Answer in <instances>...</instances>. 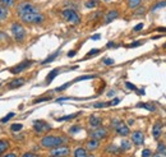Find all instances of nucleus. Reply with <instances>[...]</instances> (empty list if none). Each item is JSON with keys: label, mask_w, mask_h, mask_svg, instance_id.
<instances>
[{"label": "nucleus", "mask_w": 166, "mask_h": 157, "mask_svg": "<svg viewBox=\"0 0 166 157\" xmlns=\"http://www.w3.org/2000/svg\"><path fill=\"white\" fill-rule=\"evenodd\" d=\"M64 138L61 137H55V135H46L41 139V146L44 148H55L61 146V143H64Z\"/></svg>", "instance_id": "obj_1"}, {"label": "nucleus", "mask_w": 166, "mask_h": 157, "mask_svg": "<svg viewBox=\"0 0 166 157\" xmlns=\"http://www.w3.org/2000/svg\"><path fill=\"white\" fill-rule=\"evenodd\" d=\"M37 11H38L37 8L33 4H31L29 1H22L17 6V13L19 17H22L24 14H29V13H37Z\"/></svg>", "instance_id": "obj_2"}, {"label": "nucleus", "mask_w": 166, "mask_h": 157, "mask_svg": "<svg viewBox=\"0 0 166 157\" xmlns=\"http://www.w3.org/2000/svg\"><path fill=\"white\" fill-rule=\"evenodd\" d=\"M21 19L24 23H28V24H40V23L45 21V17L37 11V13H29V14L22 15Z\"/></svg>", "instance_id": "obj_3"}, {"label": "nucleus", "mask_w": 166, "mask_h": 157, "mask_svg": "<svg viewBox=\"0 0 166 157\" xmlns=\"http://www.w3.org/2000/svg\"><path fill=\"white\" fill-rule=\"evenodd\" d=\"M10 31H11V34L14 36V38L17 40L18 42H22L26 37V29L24 27L19 23H11L10 26Z\"/></svg>", "instance_id": "obj_4"}, {"label": "nucleus", "mask_w": 166, "mask_h": 157, "mask_svg": "<svg viewBox=\"0 0 166 157\" xmlns=\"http://www.w3.org/2000/svg\"><path fill=\"white\" fill-rule=\"evenodd\" d=\"M61 15H63V18L65 19V21L74 23V24L80 22V17L78 15V13L73 9H64L63 11H61Z\"/></svg>", "instance_id": "obj_5"}, {"label": "nucleus", "mask_w": 166, "mask_h": 157, "mask_svg": "<svg viewBox=\"0 0 166 157\" xmlns=\"http://www.w3.org/2000/svg\"><path fill=\"white\" fill-rule=\"evenodd\" d=\"M113 126L115 128V130L120 134V135L125 137L129 134V128L128 125H125L124 123H121L120 120H118V119H115V120H113Z\"/></svg>", "instance_id": "obj_6"}, {"label": "nucleus", "mask_w": 166, "mask_h": 157, "mask_svg": "<svg viewBox=\"0 0 166 157\" xmlns=\"http://www.w3.org/2000/svg\"><path fill=\"white\" fill-rule=\"evenodd\" d=\"M32 64H33L32 60H24V61H22V63H19L18 65H15V67L11 68L10 73H13V74H19V73L24 72L26 69H28Z\"/></svg>", "instance_id": "obj_7"}, {"label": "nucleus", "mask_w": 166, "mask_h": 157, "mask_svg": "<svg viewBox=\"0 0 166 157\" xmlns=\"http://www.w3.org/2000/svg\"><path fill=\"white\" fill-rule=\"evenodd\" d=\"M33 128H34V130H36V133L41 134V133H45V132H47V130L51 129V125L47 124L46 121L36 120V121H33Z\"/></svg>", "instance_id": "obj_8"}, {"label": "nucleus", "mask_w": 166, "mask_h": 157, "mask_svg": "<svg viewBox=\"0 0 166 157\" xmlns=\"http://www.w3.org/2000/svg\"><path fill=\"white\" fill-rule=\"evenodd\" d=\"M69 153H70V149L68 147H61V146H59V147L52 148L50 155L54 157H65V156H68Z\"/></svg>", "instance_id": "obj_9"}, {"label": "nucleus", "mask_w": 166, "mask_h": 157, "mask_svg": "<svg viewBox=\"0 0 166 157\" xmlns=\"http://www.w3.org/2000/svg\"><path fill=\"white\" fill-rule=\"evenodd\" d=\"M107 135V130L105 128H97L96 130H93V132L91 133V138H93V139H102V138H105Z\"/></svg>", "instance_id": "obj_10"}, {"label": "nucleus", "mask_w": 166, "mask_h": 157, "mask_svg": "<svg viewBox=\"0 0 166 157\" xmlns=\"http://www.w3.org/2000/svg\"><path fill=\"white\" fill-rule=\"evenodd\" d=\"M132 141H133V143H136L137 146H141L142 143H143V141H144L143 133L139 132V130L134 132V133L132 134Z\"/></svg>", "instance_id": "obj_11"}, {"label": "nucleus", "mask_w": 166, "mask_h": 157, "mask_svg": "<svg viewBox=\"0 0 166 157\" xmlns=\"http://www.w3.org/2000/svg\"><path fill=\"white\" fill-rule=\"evenodd\" d=\"M152 133H153V138H155V139H159L161 133H162V124H161L160 121L155 123V125H153V128H152Z\"/></svg>", "instance_id": "obj_12"}, {"label": "nucleus", "mask_w": 166, "mask_h": 157, "mask_svg": "<svg viewBox=\"0 0 166 157\" xmlns=\"http://www.w3.org/2000/svg\"><path fill=\"white\" fill-rule=\"evenodd\" d=\"M24 82H26L24 78H17V79L11 80V82L8 84V88H10V90H14V88H18V87L23 86V84H24Z\"/></svg>", "instance_id": "obj_13"}, {"label": "nucleus", "mask_w": 166, "mask_h": 157, "mask_svg": "<svg viewBox=\"0 0 166 157\" xmlns=\"http://www.w3.org/2000/svg\"><path fill=\"white\" fill-rule=\"evenodd\" d=\"M119 17V11L118 10H115V9H111L109 13L106 14V17H105V22L106 23H110V22H113L115 18H118Z\"/></svg>", "instance_id": "obj_14"}, {"label": "nucleus", "mask_w": 166, "mask_h": 157, "mask_svg": "<svg viewBox=\"0 0 166 157\" xmlns=\"http://www.w3.org/2000/svg\"><path fill=\"white\" fill-rule=\"evenodd\" d=\"M90 125L93 126V128H98L101 125V119L97 118L96 115H91L90 116Z\"/></svg>", "instance_id": "obj_15"}, {"label": "nucleus", "mask_w": 166, "mask_h": 157, "mask_svg": "<svg viewBox=\"0 0 166 157\" xmlns=\"http://www.w3.org/2000/svg\"><path fill=\"white\" fill-rule=\"evenodd\" d=\"M100 146V143H98V141L97 139H93V138H92L91 141H88L87 142V148L88 149H91V151H93V149H96Z\"/></svg>", "instance_id": "obj_16"}, {"label": "nucleus", "mask_w": 166, "mask_h": 157, "mask_svg": "<svg viewBox=\"0 0 166 157\" xmlns=\"http://www.w3.org/2000/svg\"><path fill=\"white\" fill-rule=\"evenodd\" d=\"M57 74H59V69H52V70L49 73V75L46 77V83H51V80L55 78Z\"/></svg>", "instance_id": "obj_17"}, {"label": "nucleus", "mask_w": 166, "mask_h": 157, "mask_svg": "<svg viewBox=\"0 0 166 157\" xmlns=\"http://www.w3.org/2000/svg\"><path fill=\"white\" fill-rule=\"evenodd\" d=\"M8 14H9V10H8V8L0 4V21H4V19L8 17Z\"/></svg>", "instance_id": "obj_18"}, {"label": "nucleus", "mask_w": 166, "mask_h": 157, "mask_svg": "<svg viewBox=\"0 0 166 157\" xmlns=\"http://www.w3.org/2000/svg\"><path fill=\"white\" fill-rule=\"evenodd\" d=\"M73 155H74V157H87V156H88V155H87V151H86L84 148H82V147L77 148Z\"/></svg>", "instance_id": "obj_19"}, {"label": "nucleus", "mask_w": 166, "mask_h": 157, "mask_svg": "<svg viewBox=\"0 0 166 157\" xmlns=\"http://www.w3.org/2000/svg\"><path fill=\"white\" fill-rule=\"evenodd\" d=\"M8 148H9V142L5 141V139H1V141H0V156H1Z\"/></svg>", "instance_id": "obj_20"}, {"label": "nucleus", "mask_w": 166, "mask_h": 157, "mask_svg": "<svg viewBox=\"0 0 166 157\" xmlns=\"http://www.w3.org/2000/svg\"><path fill=\"white\" fill-rule=\"evenodd\" d=\"M60 54V51H56V52H54V54H51L50 56H47L46 59L44 60V61H41V64H49V63H51L52 60H55L56 57H57V55Z\"/></svg>", "instance_id": "obj_21"}, {"label": "nucleus", "mask_w": 166, "mask_h": 157, "mask_svg": "<svg viewBox=\"0 0 166 157\" xmlns=\"http://www.w3.org/2000/svg\"><path fill=\"white\" fill-rule=\"evenodd\" d=\"M137 107H142V109H146V110H148V111H156V107L153 106V105H149V103H137Z\"/></svg>", "instance_id": "obj_22"}, {"label": "nucleus", "mask_w": 166, "mask_h": 157, "mask_svg": "<svg viewBox=\"0 0 166 157\" xmlns=\"http://www.w3.org/2000/svg\"><path fill=\"white\" fill-rule=\"evenodd\" d=\"M93 78H96V75H80V77H78V78H75V79H73L72 82L73 83H75V82H80V80H87V79H93Z\"/></svg>", "instance_id": "obj_23"}, {"label": "nucleus", "mask_w": 166, "mask_h": 157, "mask_svg": "<svg viewBox=\"0 0 166 157\" xmlns=\"http://www.w3.org/2000/svg\"><path fill=\"white\" fill-rule=\"evenodd\" d=\"M79 115V113H75V114H72V115H65L63 118H59L57 119V121H65V120H72V119L77 118Z\"/></svg>", "instance_id": "obj_24"}, {"label": "nucleus", "mask_w": 166, "mask_h": 157, "mask_svg": "<svg viewBox=\"0 0 166 157\" xmlns=\"http://www.w3.org/2000/svg\"><path fill=\"white\" fill-rule=\"evenodd\" d=\"M130 147H132V143H130L129 141H123L120 144L121 151H128V149H130Z\"/></svg>", "instance_id": "obj_25"}, {"label": "nucleus", "mask_w": 166, "mask_h": 157, "mask_svg": "<svg viewBox=\"0 0 166 157\" xmlns=\"http://www.w3.org/2000/svg\"><path fill=\"white\" fill-rule=\"evenodd\" d=\"M142 0H128V6L132 8V9H134V8H137L138 5L141 4Z\"/></svg>", "instance_id": "obj_26"}, {"label": "nucleus", "mask_w": 166, "mask_h": 157, "mask_svg": "<svg viewBox=\"0 0 166 157\" xmlns=\"http://www.w3.org/2000/svg\"><path fill=\"white\" fill-rule=\"evenodd\" d=\"M157 151H159V153H162L164 156H166V146L164 143H160L157 146Z\"/></svg>", "instance_id": "obj_27"}, {"label": "nucleus", "mask_w": 166, "mask_h": 157, "mask_svg": "<svg viewBox=\"0 0 166 157\" xmlns=\"http://www.w3.org/2000/svg\"><path fill=\"white\" fill-rule=\"evenodd\" d=\"M97 4H98V0H88V1L86 3V6L87 8H95V6H97Z\"/></svg>", "instance_id": "obj_28"}, {"label": "nucleus", "mask_w": 166, "mask_h": 157, "mask_svg": "<svg viewBox=\"0 0 166 157\" xmlns=\"http://www.w3.org/2000/svg\"><path fill=\"white\" fill-rule=\"evenodd\" d=\"M93 106L96 107V109H101V107H107V106H110V102H96Z\"/></svg>", "instance_id": "obj_29"}, {"label": "nucleus", "mask_w": 166, "mask_h": 157, "mask_svg": "<svg viewBox=\"0 0 166 157\" xmlns=\"http://www.w3.org/2000/svg\"><path fill=\"white\" fill-rule=\"evenodd\" d=\"M162 6H166V1H160V3H157L155 6H152V11H156L157 9H160V8H162Z\"/></svg>", "instance_id": "obj_30"}, {"label": "nucleus", "mask_w": 166, "mask_h": 157, "mask_svg": "<svg viewBox=\"0 0 166 157\" xmlns=\"http://www.w3.org/2000/svg\"><path fill=\"white\" fill-rule=\"evenodd\" d=\"M14 113H9V114H8V115H5V116H4L3 119H1V120H0V123H6V121H9L10 120V119L11 118H13L14 116Z\"/></svg>", "instance_id": "obj_31"}, {"label": "nucleus", "mask_w": 166, "mask_h": 157, "mask_svg": "<svg viewBox=\"0 0 166 157\" xmlns=\"http://www.w3.org/2000/svg\"><path fill=\"white\" fill-rule=\"evenodd\" d=\"M0 3H1V5L4 6H11L14 4V0H0Z\"/></svg>", "instance_id": "obj_32"}, {"label": "nucleus", "mask_w": 166, "mask_h": 157, "mask_svg": "<svg viewBox=\"0 0 166 157\" xmlns=\"http://www.w3.org/2000/svg\"><path fill=\"white\" fill-rule=\"evenodd\" d=\"M51 100V97L50 96H47V97H41V98H37V100H34V101L32 103H40V102H46V101H50Z\"/></svg>", "instance_id": "obj_33"}, {"label": "nucleus", "mask_w": 166, "mask_h": 157, "mask_svg": "<svg viewBox=\"0 0 166 157\" xmlns=\"http://www.w3.org/2000/svg\"><path fill=\"white\" fill-rule=\"evenodd\" d=\"M70 84H73V82H68V83H65V84H63V86H60V87H57L55 91H57V92H60V91H64V90H67V88L70 86Z\"/></svg>", "instance_id": "obj_34"}, {"label": "nucleus", "mask_w": 166, "mask_h": 157, "mask_svg": "<svg viewBox=\"0 0 166 157\" xmlns=\"http://www.w3.org/2000/svg\"><path fill=\"white\" fill-rule=\"evenodd\" d=\"M79 130H80V126L79 125H73L72 128L69 129V133H70V134H75L77 132H79Z\"/></svg>", "instance_id": "obj_35"}, {"label": "nucleus", "mask_w": 166, "mask_h": 157, "mask_svg": "<svg viewBox=\"0 0 166 157\" xmlns=\"http://www.w3.org/2000/svg\"><path fill=\"white\" fill-rule=\"evenodd\" d=\"M22 128H23L22 124H13L11 125V130H13V132H19Z\"/></svg>", "instance_id": "obj_36"}, {"label": "nucleus", "mask_w": 166, "mask_h": 157, "mask_svg": "<svg viewBox=\"0 0 166 157\" xmlns=\"http://www.w3.org/2000/svg\"><path fill=\"white\" fill-rule=\"evenodd\" d=\"M100 52V50L98 49H92L91 50V51L90 52H88L87 54V55H86V57H90V56H93V55H96V54H98Z\"/></svg>", "instance_id": "obj_37"}, {"label": "nucleus", "mask_w": 166, "mask_h": 157, "mask_svg": "<svg viewBox=\"0 0 166 157\" xmlns=\"http://www.w3.org/2000/svg\"><path fill=\"white\" fill-rule=\"evenodd\" d=\"M115 63L114 59H111V57H106V59H103V64L105 65H113Z\"/></svg>", "instance_id": "obj_38"}, {"label": "nucleus", "mask_w": 166, "mask_h": 157, "mask_svg": "<svg viewBox=\"0 0 166 157\" xmlns=\"http://www.w3.org/2000/svg\"><path fill=\"white\" fill-rule=\"evenodd\" d=\"M125 87L129 88V90H132V91H137V87L134 86V84H132L130 82H125Z\"/></svg>", "instance_id": "obj_39"}, {"label": "nucleus", "mask_w": 166, "mask_h": 157, "mask_svg": "<svg viewBox=\"0 0 166 157\" xmlns=\"http://www.w3.org/2000/svg\"><path fill=\"white\" fill-rule=\"evenodd\" d=\"M151 156V151L149 149H143L142 151V157H149Z\"/></svg>", "instance_id": "obj_40"}, {"label": "nucleus", "mask_w": 166, "mask_h": 157, "mask_svg": "<svg viewBox=\"0 0 166 157\" xmlns=\"http://www.w3.org/2000/svg\"><path fill=\"white\" fill-rule=\"evenodd\" d=\"M142 28H143V23H139V24H137L136 27H134L133 31H134V32H138V31H141Z\"/></svg>", "instance_id": "obj_41"}, {"label": "nucleus", "mask_w": 166, "mask_h": 157, "mask_svg": "<svg viewBox=\"0 0 166 157\" xmlns=\"http://www.w3.org/2000/svg\"><path fill=\"white\" fill-rule=\"evenodd\" d=\"M119 102H120V98H114L113 101H110V106H115V105H118Z\"/></svg>", "instance_id": "obj_42"}, {"label": "nucleus", "mask_w": 166, "mask_h": 157, "mask_svg": "<svg viewBox=\"0 0 166 157\" xmlns=\"http://www.w3.org/2000/svg\"><path fill=\"white\" fill-rule=\"evenodd\" d=\"M107 151H113L114 153H116V152H118V147H115V146H111V147L107 148Z\"/></svg>", "instance_id": "obj_43"}, {"label": "nucleus", "mask_w": 166, "mask_h": 157, "mask_svg": "<svg viewBox=\"0 0 166 157\" xmlns=\"http://www.w3.org/2000/svg\"><path fill=\"white\" fill-rule=\"evenodd\" d=\"M22 157H37V155H34V153H24V155H23Z\"/></svg>", "instance_id": "obj_44"}, {"label": "nucleus", "mask_w": 166, "mask_h": 157, "mask_svg": "<svg viewBox=\"0 0 166 157\" xmlns=\"http://www.w3.org/2000/svg\"><path fill=\"white\" fill-rule=\"evenodd\" d=\"M139 45H142V42H133V44L129 45V47H137V46H139Z\"/></svg>", "instance_id": "obj_45"}, {"label": "nucleus", "mask_w": 166, "mask_h": 157, "mask_svg": "<svg viewBox=\"0 0 166 157\" xmlns=\"http://www.w3.org/2000/svg\"><path fill=\"white\" fill-rule=\"evenodd\" d=\"M91 38H92V40H100V38H101V34H98V33L97 34H93Z\"/></svg>", "instance_id": "obj_46"}, {"label": "nucleus", "mask_w": 166, "mask_h": 157, "mask_svg": "<svg viewBox=\"0 0 166 157\" xmlns=\"http://www.w3.org/2000/svg\"><path fill=\"white\" fill-rule=\"evenodd\" d=\"M75 54H77V52L74 51V50H72V51H69V52H68V56H69V57H73V56L75 55Z\"/></svg>", "instance_id": "obj_47"}, {"label": "nucleus", "mask_w": 166, "mask_h": 157, "mask_svg": "<svg viewBox=\"0 0 166 157\" xmlns=\"http://www.w3.org/2000/svg\"><path fill=\"white\" fill-rule=\"evenodd\" d=\"M1 157H17V155L15 153H6L5 156H1Z\"/></svg>", "instance_id": "obj_48"}, {"label": "nucleus", "mask_w": 166, "mask_h": 157, "mask_svg": "<svg viewBox=\"0 0 166 157\" xmlns=\"http://www.w3.org/2000/svg\"><path fill=\"white\" fill-rule=\"evenodd\" d=\"M156 31H159V32H166V27H159Z\"/></svg>", "instance_id": "obj_49"}, {"label": "nucleus", "mask_w": 166, "mask_h": 157, "mask_svg": "<svg viewBox=\"0 0 166 157\" xmlns=\"http://www.w3.org/2000/svg\"><path fill=\"white\" fill-rule=\"evenodd\" d=\"M107 96H109V97H113V96H115V91H110L109 93H107Z\"/></svg>", "instance_id": "obj_50"}, {"label": "nucleus", "mask_w": 166, "mask_h": 157, "mask_svg": "<svg viewBox=\"0 0 166 157\" xmlns=\"http://www.w3.org/2000/svg\"><path fill=\"white\" fill-rule=\"evenodd\" d=\"M1 38H6V34H5V33H3L1 31H0V40H1Z\"/></svg>", "instance_id": "obj_51"}, {"label": "nucleus", "mask_w": 166, "mask_h": 157, "mask_svg": "<svg viewBox=\"0 0 166 157\" xmlns=\"http://www.w3.org/2000/svg\"><path fill=\"white\" fill-rule=\"evenodd\" d=\"M106 46H107V47H114L115 44H114V42H109V44H107Z\"/></svg>", "instance_id": "obj_52"}, {"label": "nucleus", "mask_w": 166, "mask_h": 157, "mask_svg": "<svg viewBox=\"0 0 166 157\" xmlns=\"http://www.w3.org/2000/svg\"><path fill=\"white\" fill-rule=\"evenodd\" d=\"M153 157H162V156H161V155H159V153H157V155H155Z\"/></svg>", "instance_id": "obj_53"}, {"label": "nucleus", "mask_w": 166, "mask_h": 157, "mask_svg": "<svg viewBox=\"0 0 166 157\" xmlns=\"http://www.w3.org/2000/svg\"><path fill=\"white\" fill-rule=\"evenodd\" d=\"M87 157H95L93 155H90V156H87Z\"/></svg>", "instance_id": "obj_54"}, {"label": "nucleus", "mask_w": 166, "mask_h": 157, "mask_svg": "<svg viewBox=\"0 0 166 157\" xmlns=\"http://www.w3.org/2000/svg\"><path fill=\"white\" fill-rule=\"evenodd\" d=\"M103 1H110V0H103Z\"/></svg>", "instance_id": "obj_55"}, {"label": "nucleus", "mask_w": 166, "mask_h": 157, "mask_svg": "<svg viewBox=\"0 0 166 157\" xmlns=\"http://www.w3.org/2000/svg\"><path fill=\"white\" fill-rule=\"evenodd\" d=\"M164 47H166V44H165V45H164Z\"/></svg>", "instance_id": "obj_56"}, {"label": "nucleus", "mask_w": 166, "mask_h": 157, "mask_svg": "<svg viewBox=\"0 0 166 157\" xmlns=\"http://www.w3.org/2000/svg\"><path fill=\"white\" fill-rule=\"evenodd\" d=\"M51 157H54V156H51Z\"/></svg>", "instance_id": "obj_57"}, {"label": "nucleus", "mask_w": 166, "mask_h": 157, "mask_svg": "<svg viewBox=\"0 0 166 157\" xmlns=\"http://www.w3.org/2000/svg\"><path fill=\"white\" fill-rule=\"evenodd\" d=\"M165 137H166V135H165Z\"/></svg>", "instance_id": "obj_58"}]
</instances>
